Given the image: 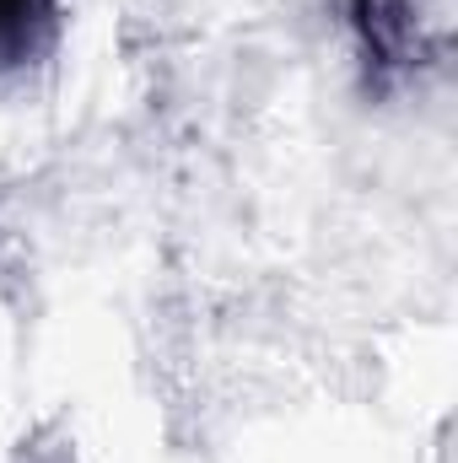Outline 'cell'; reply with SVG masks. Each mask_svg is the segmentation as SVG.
Instances as JSON below:
<instances>
[{
    "label": "cell",
    "instance_id": "2",
    "mask_svg": "<svg viewBox=\"0 0 458 463\" xmlns=\"http://www.w3.org/2000/svg\"><path fill=\"white\" fill-rule=\"evenodd\" d=\"M54 0H0V65H22L49 43Z\"/></svg>",
    "mask_w": 458,
    "mask_h": 463
},
{
    "label": "cell",
    "instance_id": "1",
    "mask_svg": "<svg viewBox=\"0 0 458 463\" xmlns=\"http://www.w3.org/2000/svg\"><path fill=\"white\" fill-rule=\"evenodd\" d=\"M350 22L377 87H388L399 71H410L426 54V27L410 0H350Z\"/></svg>",
    "mask_w": 458,
    "mask_h": 463
}]
</instances>
